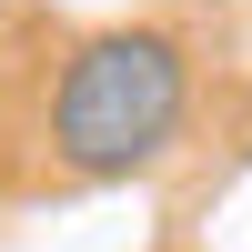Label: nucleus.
<instances>
[{
	"label": "nucleus",
	"instance_id": "f257e3e1",
	"mask_svg": "<svg viewBox=\"0 0 252 252\" xmlns=\"http://www.w3.org/2000/svg\"><path fill=\"white\" fill-rule=\"evenodd\" d=\"M192 121V51L172 31H91L51 81V161L71 182H131Z\"/></svg>",
	"mask_w": 252,
	"mask_h": 252
}]
</instances>
